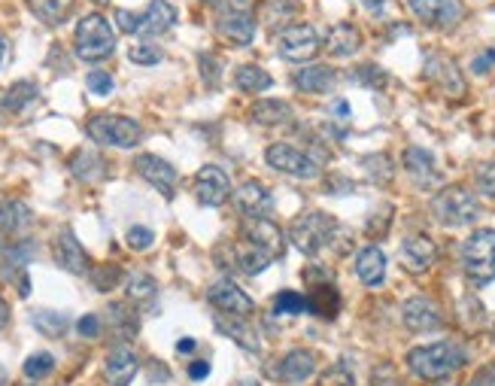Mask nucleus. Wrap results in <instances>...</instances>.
<instances>
[{
	"label": "nucleus",
	"mask_w": 495,
	"mask_h": 386,
	"mask_svg": "<svg viewBox=\"0 0 495 386\" xmlns=\"http://www.w3.org/2000/svg\"><path fill=\"white\" fill-rule=\"evenodd\" d=\"M292 244L301 249L304 256H319L322 249H335V253H347L349 249V231L340 226L328 213H304L292 226Z\"/></svg>",
	"instance_id": "nucleus-1"
},
{
	"label": "nucleus",
	"mask_w": 495,
	"mask_h": 386,
	"mask_svg": "<svg viewBox=\"0 0 495 386\" xmlns=\"http://www.w3.org/2000/svg\"><path fill=\"white\" fill-rule=\"evenodd\" d=\"M468 362V353L456 340H440V344L429 347H413L408 353V368L410 374H417L419 381H440V377L459 371Z\"/></svg>",
	"instance_id": "nucleus-2"
},
{
	"label": "nucleus",
	"mask_w": 495,
	"mask_h": 386,
	"mask_svg": "<svg viewBox=\"0 0 495 386\" xmlns=\"http://www.w3.org/2000/svg\"><path fill=\"white\" fill-rule=\"evenodd\" d=\"M74 46L76 56L83 61H104L116 52V34L110 28V22L101 13H88L79 19L74 31Z\"/></svg>",
	"instance_id": "nucleus-3"
},
{
	"label": "nucleus",
	"mask_w": 495,
	"mask_h": 386,
	"mask_svg": "<svg viewBox=\"0 0 495 386\" xmlns=\"http://www.w3.org/2000/svg\"><path fill=\"white\" fill-rule=\"evenodd\" d=\"M462 268L468 280L477 286H486L495 280V231L492 229H477L474 235L465 238Z\"/></svg>",
	"instance_id": "nucleus-4"
},
{
	"label": "nucleus",
	"mask_w": 495,
	"mask_h": 386,
	"mask_svg": "<svg viewBox=\"0 0 495 386\" xmlns=\"http://www.w3.org/2000/svg\"><path fill=\"white\" fill-rule=\"evenodd\" d=\"M88 137H92L97 147H116V149H131L137 147L143 137V128L137 119H128V116H92L86 125Z\"/></svg>",
	"instance_id": "nucleus-5"
},
{
	"label": "nucleus",
	"mask_w": 495,
	"mask_h": 386,
	"mask_svg": "<svg viewBox=\"0 0 495 386\" xmlns=\"http://www.w3.org/2000/svg\"><path fill=\"white\" fill-rule=\"evenodd\" d=\"M431 213H435L440 226L459 229V226H471L480 217V204H477V198L465 186H447L431 201Z\"/></svg>",
	"instance_id": "nucleus-6"
},
{
	"label": "nucleus",
	"mask_w": 495,
	"mask_h": 386,
	"mask_svg": "<svg viewBox=\"0 0 495 386\" xmlns=\"http://www.w3.org/2000/svg\"><path fill=\"white\" fill-rule=\"evenodd\" d=\"M268 165L274 170H283L286 177H295V179H317L319 177V165L313 161L308 152L295 149L292 143H274L268 147L265 152Z\"/></svg>",
	"instance_id": "nucleus-7"
},
{
	"label": "nucleus",
	"mask_w": 495,
	"mask_h": 386,
	"mask_svg": "<svg viewBox=\"0 0 495 386\" xmlns=\"http://www.w3.org/2000/svg\"><path fill=\"white\" fill-rule=\"evenodd\" d=\"M277 52H280V58L295 61V65L310 61L319 52L317 28L313 25H289V28H283V34L277 37Z\"/></svg>",
	"instance_id": "nucleus-8"
},
{
	"label": "nucleus",
	"mask_w": 495,
	"mask_h": 386,
	"mask_svg": "<svg viewBox=\"0 0 495 386\" xmlns=\"http://www.w3.org/2000/svg\"><path fill=\"white\" fill-rule=\"evenodd\" d=\"M207 301L213 304L219 313H231V317H253L256 301L240 290L234 280H219L207 290Z\"/></svg>",
	"instance_id": "nucleus-9"
},
{
	"label": "nucleus",
	"mask_w": 495,
	"mask_h": 386,
	"mask_svg": "<svg viewBox=\"0 0 495 386\" xmlns=\"http://www.w3.org/2000/svg\"><path fill=\"white\" fill-rule=\"evenodd\" d=\"M195 195L204 208H222L225 201L231 198V179L222 168L216 165H204L195 174Z\"/></svg>",
	"instance_id": "nucleus-10"
},
{
	"label": "nucleus",
	"mask_w": 495,
	"mask_h": 386,
	"mask_svg": "<svg viewBox=\"0 0 495 386\" xmlns=\"http://www.w3.org/2000/svg\"><path fill=\"white\" fill-rule=\"evenodd\" d=\"M134 170H137V174L146 179L149 186H156L165 198H174L179 174L174 170L170 161H165L161 156H152V152H143V156L134 158Z\"/></svg>",
	"instance_id": "nucleus-11"
},
{
	"label": "nucleus",
	"mask_w": 495,
	"mask_h": 386,
	"mask_svg": "<svg viewBox=\"0 0 495 386\" xmlns=\"http://www.w3.org/2000/svg\"><path fill=\"white\" fill-rule=\"evenodd\" d=\"M240 238H247L249 244L262 247L265 253H271L274 259H280L283 249H286V240H283L280 226H277V222H271L268 217H249V219H243Z\"/></svg>",
	"instance_id": "nucleus-12"
},
{
	"label": "nucleus",
	"mask_w": 495,
	"mask_h": 386,
	"mask_svg": "<svg viewBox=\"0 0 495 386\" xmlns=\"http://www.w3.org/2000/svg\"><path fill=\"white\" fill-rule=\"evenodd\" d=\"M52 256H56L58 268H65L70 274H88L92 271V262H88V253L83 244L76 240L74 229H61L56 244H52Z\"/></svg>",
	"instance_id": "nucleus-13"
},
{
	"label": "nucleus",
	"mask_w": 495,
	"mask_h": 386,
	"mask_svg": "<svg viewBox=\"0 0 495 386\" xmlns=\"http://www.w3.org/2000/svg\"><path fill=\"white\" fill-rule=\"evenodd\" d=\"M408 6L429 28H447V25L459 22V15H462L456 0H408Z\"/></svg>",
	"instance_id": "nucleus-14"
},
{
	"label": "nucleus",
	"mask_w": 495,
	"mask_h": 386,
	"mask_svg": "<svg viewBox=\"0 0 495 386\" xmlns=\"http://www.w3.org/2000/svg\"><path fill=\"white\" fill-rule=\"evenodd\" d=\"M438 259V247L429 235H413L401 244V265L410 274H426Z\"/></svg>",
	"instance_id": "nucleus-15"
},
{
	"label": "nucleus",
	"mask_w": 495,
	"mask_h": 386,
	"mask_svg": "<svg viewBox=\"0 0 495 386\" xmlns=\"http://www.w3.org/2000/svg\"><path fill=\"white\" fill-rule=\"evenodd\" d=\"M234 204L240 208L243 217H268V213L274 210L271 192H268V186L258 183V179H247L243 186H237Z\"/></svg>",
	"instance_id": "nucleus-16"
},
{
	"label": "nucleus",
	"mask_w": 495,
	"mask_h": 386,
	"mask_svg": "<svg viewBox=\"0 0 495 386\" xmlns=\"http://www.w3.org/2000/svg\"><path fill=\"white\" fill-rule=\"evenodd\" d=\"M404 170H408L410 179L419 188H435L440 183L438 161L429 149H422V147H410L408 152H404Z\"/></svg>",
	"instance_id": "nucleus-17"
},
{
	"label": "nucleus",
	"mask_w": 495,
	"mask_h": 386,
	"mask_svg": "<svg viewBox=\"0 0 495 386\" xmlns=\"http://www.w3.org/2000/svg\"><path fill=\"white\" fill-rule=\"evenodd\" d=\"M401 322L410 331H435L444 326V317H440L435 301L410 299V301H404V308H401Z\"/></svg>",
	"instance_id": "nucleus-18"
},
{
	"label": "nucleus",
	"mask_w": 495,
	"mask_h": 386,
	"mask_svg": "<svg viewBox=\"0 0 495 386\" xmlns=\"http://www.w3.org/2000/svg\"><path fill=\"white\" fill-rule=\"evenodd\" d=\"M137 368H140V359L134 356V350L128 347H116L104 359V377L110 386H128L134 377H137Z\"/></svg>",
	"instance_id": "nucleus-19"
},
{
	"label": "nucleus",
	"mask_w": 495,
	"mask_h": 386,
	"mask_svg": "<svg viewBox=\"0 0 495 386\" xmlns=\"http://www.w3.org/2000/svg\"><path fill=\"white\" fill-rule=\"evenodd\" d=\"M277 365H280V368H274L277 381L304 383L308 377H313V371H317V353H313V350H292V353H286Z\"/></svg>",
	"instance_id": "nucleus-20"
},
{
	"label": "nucleus",
	"mask_w": 495,
	"mask_h": 386,
	"mask_svg": "<svg viewBox=\"0 0 495 386\" xmlns=\"http://www.w3.org/2000/svg\"><path fill=\"white\" fill-rule=\"evenodd\" d=\"M219 34L234 46H247L253 43V34H256V19L249 15L247 10H222L219 13Z\"/></svg>",
	"instance_id": "nucleus-21"
},
{
	"label": "nucleus",
	"mask_w": 495,
	"mask_h": 386,
	"mask_svg": "<svg viewBox=\"0 0 495 386\" xmlns=\"http://www.w3.org/2000/svg\"><path fill=\"white\" fill-rule=\"evenodd\" d=\"M177 25V6L167 4V0H152L146 6V13L140 15V37H161Z\"/></svg>",
	"instance_id": "nucleus-22"
},
{
	"label": "nucleus",
	"mask_w": 495,
	"mask_h": 386,
	"mask_svg": "<svg viewBox=\"0 0 495 386\" xmlns=\"http://www.w3.org/2000/svg\"><path fill=\"white\" fill-rule=\"evenodd\" d=\"M295 119L292 104L277 101V97H262L249 107V122L262 125V128H277V125H289Z\"/></svg>",
	"instance_id": "nucleus-23"
},
{
	"label": "nucleus",
	"mask_w": 495,
	"mask_h": 386,
	"mask_svg": "<svg viewBox=\"0 0 495 386\" xmlns=\"http://www.w3.org/2000/svg\"><path fill=\"white\" fill-rule=\"evenodd\" d=\"M34 247L28 240L22 244H0V280L13 283L15 277H25V265L31 262Z\"/></svg>",
	"instance_id": "nucleus-24"
},
{
	"label": "nucleus",
	"mask_w": 495,
	"mask_h": 386,
	"mask_svg": "<svg viewBox=\"0 0 495 386\" xmlns=\"http://www.w3.org/2000/svg\"><path fill=\"white\" fill-rule=\"evenodd\" d=\"M359 46H362V34H359L356 25L349 22H340V25H331L328 37H326V52L335 58H349L356 56Z\"/></svg>",
	"instance_id": "nucleus-25"
},
{
	"label": "nucleus",
	"mask_w": 495,
	"mask_h": 386,
	"mask_svg": "<svg viewBox=\"0 0 495 386\" xmlns=\"http://www.w3.org/2000/svg\"><path fill=\"white\" fill-rule=\"evenodd\" d=\"M249 317H231V313H222V317H216V329L222 331V335H228L231 340H237V344L247 350V353H258V335L253 329H249Z\"/></svg>",
	"instance_id": "nucleus-26"
},
{
	"label": "nucleus",
	"mask_w": 495,
	"mask_h": 386,
	"mask_svg": "<svg viewBox=\"0 0 495 386\" xmlns=\"http://www.w3.org/2000/svg\"><path fill=\"white\" fill-rule=\"evenodd\" d=\"M356 277L365 286H380L386 277V256L380 247H365L362 253L356 256Z\"/></svg>",
	"instance_id": "nucleus-27"
},
{
	"label": "nucleus",
	"mask_w": 495,
	"mask_h": 386,
	"mask_svg": "<svg viewBox=\"0 0 495 386\" xmlns=\"http://www.w3.org/2000/svg\"><path fill=\"white\" fill-rule=\"evenodd\" d=\"M426 76L435 79L438 86H444L447 92H453V95L465 92V83H462V76H459V67L444 56H431L426 61Z\"/></svg>",
	"instance_id": "nucleus-28"
},
{
	"label": "nucleus",
	"mask_w": 495,
	"mask_h": 386,
	"mask_svg": "<svg viewBox=\"0 0 495 386\" xmlns=\"http://www.w3.org/2000/svg\"><path fill=\"white\" fill-rule=\"evenodd\" d=\"M125 295H128L134 308H152L158 299V283L149 274H128L125 277Z\"/></svg>",
	"instance_id": "nucleus-29"
},
{
	"label": "nucleus",
	"mask_w": 495,
	"mask_h": 386,
	"mask_svg": "<svg viewBox=\"0 0 495 386\" xmlns=\"http://www.w3.org/2000/svg\"><path fill=\"white\" fill-rule=\"evenodd\" d=\"M308 310L317 313L319 320H335V313L340 310V295L331 286V280H322L317 290L308 295Z\"/></svg>",
	"instance_id": "nucleus-30"
},
{
	"label": "nucleus",
	"mask_w": 495,
	"mask_h": 386,
	"mask_svg": "<svg viewBox=\"0 0 495 386\" xmlns=\"http://www.w3.org/2000/svg\"><path fill=\"white\" fill-rule=\"evenodd\" d=\"M295 86H298L301 92H310V95L331 92V86H335V70L326 67V65L301 67L298 74H295Z\"/></svg>",
	"instance_id": "nucleus-31"
},
{
	"label": "nucleus",
	"mask_w": 495,
	"mask_h": 386,
	"mask_svg": "<svg viewBox=\"0 0 495 386\" xmlns=\"http://www.w3.org/2000/svg\"><path fill=\"white\" fill-rule=\"evenodd\" d=\"M31 222V210L22 201L0 198V238H10Z\"/></svg>",
	"instance_id": "nucleus-32"
},
{
	"label": "nucleus",
	"mask_w": 495,
	"mask_h": 386,
	"mask_svg": "<svg viewBox=\"0 0 495 386\" xmlns=\"http://www.w3.org/2000/svg\"><path fill=\"white\" fill-rule=\"evenodd\" d=\"M70 170H74V177L83 179V183H97V179H104L106 165H104V158L97 156V152L79 149L76 156L70 158Z\"/></svg>",
	"instance_id": "nucleus-33"
},
{
	"label": "nucleus",
	"mask_w": 495,
	"mask_h": 386,
	"mask_svg": "<svg viewBox=\"0 0 495 386\" xmlns=\"http://www.w3.org/2000/svg\"><path fill=\"white\" fill-rule=\"evenodd\" d=\"M234 86L240 88V92H249V95H258V92H268V88L274 86L271 74H268L265 67L258 65H240L234 70Z\"/></svg>",
	"instance_id": "nucleus-34"
},
{
	"label": "nucleus",
	"mask_w": 495,
	"mask_h": 386,
	"mask_svg": "<svg viewBox=\"0 0 495 386\" xmlns=\"http://www.w3.org/2000/svg\"><path fill=\"white\" fill-rule=\"evenodd\" d=\"M37 97H40V88L28 83V79H22V83L10 86V92H6V97H4V107L10 113L22 116L25 110H31V107L37 104Z\"/></svg>",
	"instance_id": "nucleus-35"
},
{
	"label": "nucleus",
	"mask_w": 495,
	"mask_h": 386,
	"mask_svg": "<svg viewBox=\"0 0 495 386\" xmlns=\"http://www.w3.org/2000/svg\"><path fill=\"white\" fill-rule=\"evenodd\" d=\"M28 6L43 25H61L74 10V0H28Z\"/></svg>",
	"instance_id": "nucleus-36"
},
{
	"label": "nucleus",
	"mask_w": 495,
	"mask_h": 386,
	"mask_svg": "<svg viewBox=\"0 0 495 386\" xmlns=\"http://www.w3.org/2000/svg\"><path fill=\"white\" fill-rule=\"evenodd\" d=\"M110 326L116 329L119 338H134L140 329V320H137V310L128 304H110Z\"/></svg>",
	"instance_id": "nucleus-37"
},
{
	"label": "nucleus",
	"mask_w": 495,
	"mask_h": 386,
	"mask_svg": "<svg viewBox=\"0 0 495 386\" xmlns=\"http://www.w3.org/2000/svg\"><path fill=\"white\" fill-rule=\"evenodd\" d=\"M31 322H34V329L43 331V335H49V338H58L67 331V317L65 313H56V310H37L31 317Z\"/></svg>",
	"instance_id": "nucleus-38"
},
{
	"label": "nucleus",
	"mask_w": 495,
	"mask_h": 386,
	"mask_svg": "<svg viewBox=\"0 0 495 386\" xmlns=\"http://www.w3.org/2000/svg\"><path fill=\"white\" fill-rule=\"evenodd\" d=\"M22 371L28 381H43V377H49L52 371H56V356L46 353V350H43V353H34V356L25 359Z\"/></svg>",
	"instance_id": "nucleus-39"
},
{
	"label": "nucleus",
	"mask_w": 495,
	"mask_h": 386,
	"mask_svg": "<svg viewBox=\"0 0 495 386\" xmlns=\"http://www.w3.org/2000/svg\"><path fill=\"white\" fill-rule=\"evenodd\" d=\"M308 310V299L292 290H283L280 295L274 299V313L277 317H295V313H304Z\"/></svg>",
	"instance_id": "nucleus-40"
},
{
	"label": "nucleus",
	"mask_w": 495,
	"mask_h": 386,
	"mask_svg": "<svg viewBox=\"0 0 495 386\" xmlns=\"http://www.w3.org/2000/svg\"><path fill=\"white\" fill-rule=\"evenodd\" d=\"M317 386H356V377H353V371H349L347 365H331V368H326V371L319 374V381H317Z\"/></svg>",
	"instance_id": "nucleus-41"
},
{
	"label": "nucleus",
	"mask_w": 495,
	"mask_h": 386,
	"mask_svg": "<svg viewBox=\"0 0 495 386\" xmlns=\"http://www.w3.org/2000/svg\"><path fill=\"white\" fill-rule=\"evenodd\" d=\"M92 283H95V290L97 292H110L116 283L122 280V271L116 265H101V268H92Z\"/></svg>",
	"instance_id": "nucleus-42"
},
{
	"label": "nucleus",
	"mask_w": 495,
	"mask_h": 386,
	"mask_svg": "<svg viewBox=\"0 0 495 386\" xmlns=\"http://www.w3.org/2000/svg\"><path fill=\"white\" fill-rule=\"evenodd\" d=\"M474 183H477V192L486 195V198H490V201H495V161H490V165H480V168H477Z\"/></svg>",
	"instance_id": "nucleus-43"
},
{
	"label": "nucleus",
	"mask_w": 495,
	"mask_h": 386,
	"mask_svg": "<svg viewBox=\"0 0 495 386\" xmlns=\"http://www.w3.org/2000/svg\"><path fill=\"white\" fill-rule=\"evenodd\" d=\"M125 240H128L131 249H137V253H146V249L156 244V235H152L149 229H143V226H131L128 235H125Z\"/></svg>",
	"instance_id": "nucleus-44"
},
{
	"label": "nucleus",
	"mask_w": 495,
	"mask_h": 386,
	"mask_svg": "<svg viewBox=\"0 0 495 386\" xmlns=\"http://www.w3.org/2000/svg\"><path fill=\"white\" fill-rule=\"evenodd\" d=\"M128 61H134V65H158L161 49L149 46V43H137V46L128 49Z\"/></svg>",
	"instance_id": "nucleus-45"
},
{
	"label": "nucleus",
	"mask_w": 495,
	"mask_h": 386,
	"mask_svg": "<svg viewBox=\"0 0 495 386\" xmlns=\"http://www.w3.org/2000/svg\"><path fill=\"white\" fill-rule=\"evenodd\" d=\"M219 70H222V61L216 56H201V74H204V83L210 88H219Z\"/></svg>",
	"instance_id": "nucleus-46"
},
{
	"label": "nucleus",
	"mask_w": 495,
	"mask_h": 386,
	"mask_svg": "<svg viewBox=\"0 0 495 386\" xmlns=\"http://www.w3.org/2000/svg\"><path fill=\"white\" fill-rule=\"evenodd\" d=\"M86 83L95 95H110L113 92V76L104 74V70H92V74L86 76Z\"/></svg>",
	"instance_id": "nucleus-47"
},
{
	"label": "nucleus",
	"mask_w": 495,
	"mask_h": 386,
	"mask_svg": "<svg viewBox=\"0 0 495 386\" xmlns=\"http://www.w3.org/2000/svg\"><path fill=\"white\" fill-rule=\"evenodd\" d=\"M116 25H119V31H125V34H137L140 15H134L128 10H116Z\"/></svg>",
	"instance_id": "nucleus-48"
},
{
	"label": "nucleus",
	"mask_w": 495,
	"mask_h": 386,
	"mask_svg": "<svg viewBox=\"0 0 495 386\" xmlns=\"http://www.w3.org/2000/svg\"><path fill=\"white\" fill-rule=\"evenodd\" d=\"M76 329H79V335H83V338H97V335H101V320H97L95 313H88V317H83L76 322Z\"/></svg>",
	"instance_id": "nucleus-49"
},
{
	"label": "nucleus",
	"mask_w": 495,
	"mask_h": 386,
	"mask_svg": "<svg viewBox=\"0 0 495 386\" xmlns=\"http://www.w3.org/2000/svg\"><path fill=\"white\" fill-rule=\"evenodd\" d=\"M492 67H495V49H486V52H480V56L471 61L474 74H490Z\"/></svg>",
	"instance_id": "nucleus-50"
},
{
	"label": "nucleus",
	"mask_w": 495,
	"mask_h": 386,
	"mask_svg": "<svg viewBox=\"0 0 495 386\" xmlns=\"http://www.w3.org/2000/svg\"><path fill=\"white\" fill-rule=\"evenodd\" d=\"M468 386H495V362L480 368V371L471 377V383H468Z\"/></svg>",
	"instance_id": "nucleus-51"
},
{
	"label": "nucleus",
	"mask_w": 495,
	"mask_h": 386,
	"mask_svg": "<svg viewBox=\"0 0 495 386\" xmlns=\"http://www.w3.org/2000/svg\"><path fill=\"white\" fill-rule=\"evenodd\" d=\"M207 374H210V362H201V359H197V362L188 365V377H192V381H204Z\"/></svg>",
	"instance_id": "nucleus-52"
},
{
	"label": "nucleus",
	"mask_w": 495,
	"mask_h": 386,
	"mask_svg": "<svg viewBox=\"0 0 495 386\" xmlns=\"http://www.w3.org/2000/svg\"><path fill=\"white\" fill-rule=\"evenodd\" d=\"M195 347H197V344H195V338H183V340L177 344V353H192Z\"/></svg>",
	"instance_id": "nucleus-53"
},
{
	"label": "nucleus",
	"mask_w": 495,
	"mask_h": 386,
	"mask_svg": "<svg viewBox=\"0 0 495 386\" xmlns=\"http://www.w3.org/2000/svg\"><path fill=\"white\" fill-rule=\"evenodd\" d=\"M6 322H10V304L0 299V329H6Z\"/></svg>",
	"instance_id": "nucleus-54"
},
{
	"label": "nucleus",
	"mask_w": 495,
	"mask_h": 386,
	"mask_svg": "<svg viewBox=\"0 0 495 386\" xmlns=\"http://www.w3.org/2000/svg\"><path fill=\"white\" fill-rule=\"evenodd\" d=\"M386 4V0H362L365 10H380V6Z\"/></svg>",
	"instance_id": "nucleus-55"
},
{
	"label": "nucleus",
	"mask_w": 495,
	"mask_h": 386,
	"mask_svg": "<svg viewBox=\"0 0 495 386\" xmlns=\"http://www.w3.org/2000/svg\"><path fill=\"white\" fill-rule=\"evenodd\" d=\"M4 56H6V40L0 37V61H4Z\"/></svg>",
	"instance_id": "nucleus-56"
},
{
	"label": "nucleus",
	"mask_w": 495,
	"mask_h": 386,
	"mask_svg": "<svg viewBox=\"0 0 495 386\" xmlns=\"http://www.w3.org/2000/svg\"><path fill=\"white\" fill-rule=\"evenodd\" d=\"M0 386H6V368L0 365Z\"/></svg>",
	"instance_id": "nucleus-57"
},
{
	"label": "nucleus",
	"mask_w": 495,
	"mask_h": 386,
	"mask_svg": "<svg viewBox=\"0 0 495 386\" xmlns=\"http://www.w3.org/2000/svg\"><path fill=\"white\" fill-rule=\"evenodd\" d=\"M237 386H258V383H256V381H240Z\"/></svg>",
	"instance_id": "nucleus-58"
},
{
	"label": "nucleus",
	"mask_w": 495,
	"mask_h": 386,
	"mask_svg": "<svg viewBox=\"0 0 495 386\" xmlns=\"http://www.w3.org/2000/svg\"><path fill=\"white\" fill-rule=\"evenodd\" d=\"M377 386H401V383H377Z\"/></svg>",
	"instance_id": "nucleus-59"
},
{
	"label": "nucleus",
	"mask_w": 495,
	"mask_h": 386,
	"mask_svg": "<svg viewBox=\"0 0 495 386\" xmlns=\"http://www.w3.org/2000/svg\"><path fill=\"white\" fill-rule=\"evenodd\" d=\"M207 4H216V6H219V4H222V0H207Z\"/></svg>",
	"instance_id": "nucleus-60"
},
{
	"label": "nucleus",
	"mask_w": 495,
	"mask_h": 386,
	"mask_svg": "<svg viewBox=\"0 0 495 386\" xmlns=\"http://www.w3.org/2000/svg\"><path fill=\"white\" fill-rule=\"evenodd\" d=\"M95 4H110V0H95Z\"/></svg>",
	"instance_id": "nucleus-61"
},
{
	"label": "nucleus",
	"mask_w": 495,
	"mask_h": 386,
	"mask_svg": "<svg viewBox=\"0 0 495 386\" xmlns=\"http://www.w3.org/2000/svg\"><path fill=\"white\" fill-rule=\"evenodd\" d=\"M22 386H28V383H22Z\"/></svg>",
	"instance_id": "nucleus-62"
}]
</instances>
